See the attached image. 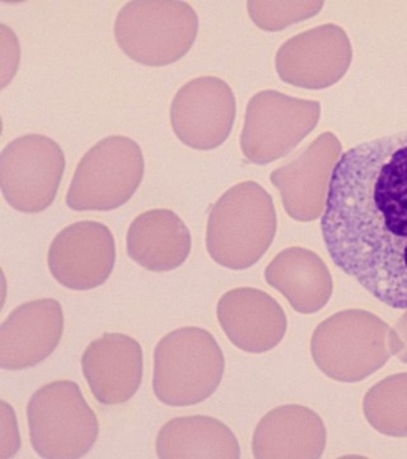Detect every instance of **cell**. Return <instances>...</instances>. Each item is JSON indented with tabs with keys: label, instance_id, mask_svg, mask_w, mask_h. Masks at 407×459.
<instances>
[{
	"label": "cell",
	"instance_id": "5",
	"mask_svg": "<svg viewBox=\"0 0 407 459\" xmlns=\"http://www.w3.org/2000/svg\"><path fill=\"white\" fill-rule=\"evenodd\" d=\"M199 16L176 0H134L114 20L117 45L131 59L147 66H165L182 59L194 47Z\"/></svg>",
	"mask_w": 407,
	"mask_h": 459
},
{
	"label": "cell",
	"instance_id": "13",
	"mask_svg": "<svg viewBox=\"0 0 407 459\" xmlns=\"http://www.w3.org/2000/svg\"><path fill=\"white\" fill-rule=\"evenodd\" d=\"M342 142L333 132L319 134L297 159L270 174L289 217L298 222L318 220L325 211L328 184L342 156Z\"/></svg>",
	"mask_w": 407,
	"mask_h": 459
},
{
	"label": "cell",
	"instance_id": "23",
	"mask_svg": "<svg viewBox=\"0 0 407 459\" xmlns=\"http://www.w3.org/2000/svg\"><path fill=\"white\" fill-rule=\"evenodd\" d=\"M21 448L16 411L5 402L0 401V458H13Z\"/></svg>",
	"mask_w": 407,
	"mask_h": 459
},
{
	"label": "cell",
	"instance_id": "20",
	"mask_svg": "<svg viewBox=\"0 0 407 459\" xmlns=\"http://www.w3.org/2000/svg\"><path fill=\"white\" fill-rule=\"evenodd\" d=\"M158 458H240L236 435L210 416H185L165 422L157 435Z\"/></svg>",
	"mask_w": 407,
	"mask_h": 459
},
{
	"label": "cell",
	"instance_id": "15",
	"mask_svg": "<svg viewBox=\"0 0 407 459\" xmlns=\"http://www.w3.org/2000/svg\"><path fill=\"white\" fill-rule=\"evenodd\" d=\"M81 362L89 391L105 406L131 401L143 382V349L129 334L113 332L92 341Z\"/></svg>",
	"mask_w": 407,
	"mask_h": 459
},
{
	"label": "cell",
	"instance_id": "4",
	"mask_svg": "<svg viewBox=\"0 0 407 459\" xmlns=\"http://www.w3.org/2000/svg\"><path fill=\"white\" fill-rule=\"evenodd\" d=\"M394 331L375 314L345 310L326 319L310 341L313 360L325 376L358 383L394 355Z\"/></svg>",
	"mask_w": 407,
	"mask_h": 459
},
{
	"label": "cell",
	"instance_id": "25",
	"mask_svg": "<svg viewBox=\"0 0 407 459\" xmlns=\"http://www.w3.org/2000/svg\"><path fill=\"white\" fill-rule=\"evenodd\" d=\"M396 334V356L403 364H407V312L403 314L394 328Z\"/></svg>",
	"mask_w": 407,
	"mask_h": 459
},
{
	"label": "cell",
	"instance_id": "6",
	"mask_svg": "<svg viewBox=\"0 0 407 459\" xmlns=\"http://www.w3.org/2000/svg\"><path fill=\"white\" fill-rule=\"evenodd\" d=\"M30 440L38 457H86L98 439L95 410L72 380H56L33 394L26 409Z\"/></svg>",
	"mask_w": 407,
	"mask_h": 459
},
{
	"label": "cell",
	"instance_id": "10",
	"mask_svg": "<svg viewBox=\"0 0 407 459\" xmlns=\"http://www.w3.org/2000/svg\"><path fill=\"white\" fill-rule=\"evenodd\" d=\"M236 114L231 86L222 78L204 75L183 84L172 100V131L192 150H216L231 135Z\"/></svg>",
	"mask_w": 407,
	"mask_h": 459
},
{
	"label": "cell",
	"instance_id": "19",
	"mask_svg": "<svg viewBox=\"0 0 407 459\" xmlns=\"http://www.w3.org/2000/svg\"><path fill=\"white\" fill-rule=\"evenodd\" d=\"M265 280L301 314L318 313L327 305L334 292L333 276L327 265L306 247L282 250L265 270Z\"/></svg>",
	"mask_w": 407,
	"mask_h": 459
},
{
	"label": "cell",
	"instance_id": "9",
	"mask_svg": "<svg viewBox=\"0 0 407 459\" xmlns=\"http://www.w3.org/2000/svg\"><path fill=\"white\" fill-rule=\"evenodd\" d=\"M63 148L32 133L9 142L0 153V189L13 210L40 213L54 204L65 171Z\"/></svg>",
	"mask_w": 407,
	"mask_h": 459
},
{
	"label": "cell",
	"instance_id": "21",
	"mask_svg": "<svg viewBox=\"0 0 407 459\" xmlns=\"http://www.w3.org/2000/svg\"><path fill=\"white\" fill-rule=\"evenodd\" d=\"M364 415L387 437H407V373L386 377L367 392Z\"/></svg>",
	"mask_w": 407,
	"mask_h": 459
},
{
	"label": "cell",
	"instance_id": "16",
	"mask_svg": "<svg viewBox=\"0 0 407 459\" xmlns=\"http://www.w3.org/2000/svg\"><path fill=\"white\" fill-rule=\"evenodd\" d=\"M216 316L228 340L244 352L265 353L276 349L288 329L282 305L252 287L225 292L216 305Z\"/></svg>",
	"mask_w": 407,
	"mask_h": 459
},
{
	"label": "cell",
	"instance_id": "24",
	"mask_svg": "<svg viewBox=\"0 0 407 459\" xmlns=\"http://www.w3.org/2000/svg\"><path fill=\"white\" fill-rule=\"evenodd\" d=\"M2 32V89L11 82L16 74L20 62V45L17 36L7 26H0Z\"/></svg>",
	"mask_w": 407,
	"mask_h": 459
},
{
	"label": "cell",
	"instance_id": "22",
	"mask_svg": "<svg viewBox=\"0 0 407 459\" xmlns=\"http://www.w3.org/2000/svg\"><path fill=\"white\" fill-rule=\"evenodd\" d=\"M324 2H247L252 22L267 32L282 31L293 23L315 17Z\"/></svg>",
	"mask_w": 407,
	"mask_h": 459
},
{
	"label": "cell",
	"instance_id": "18",
	"mask_svg": "<svg viewBox=\"0 0 407 459\" xmlns=\"http://www.w3.org/2000/svg\"><path fill=\"white\" fill-rule=\"evenodd\" d=\"M326 446V429L318 413L300 404L267 412L252 439L255 458H318Z\"/></svg>",
	"mask_w": 407,
	"mask_h": 459
},
{
	"label": "cell",
	"instance_id": "12",
	"mask_svg": "<svg viewBox=\"0 0 407 459\" xmlns=\"http://www.w3.org/2000/svg\"><path fill=\"white\" fill-rule=\"evenodd\" d=\"M116 263V241L110 228L98 221H78L54 238L47 265L66 289L89 291L104 285Z\"/></svg>",
	"mask_w": 407,
	"mask_h": 459
},
{
	"label": "cell",
	"instance_id": "3",
	"mask_svg": "<svg viewBox=\"0 0 407 459\" xmlns=\"http://www.w3.org/2000/svg\"><path fill=\"white\" fill-rule=\"evenodd\" d=\"M225 369V355L210 332L174 329L157 343L153 394L165 406H194L212 397Z\"/></svg>",
	"mask_w": 407,
	"mask_h": 459
},
{
	"label": "cell",
	"instance_id": "11",
	"mask_svg": "<svg viewBox=\"0 0 407 459\" xmlns=\"http://www.w3.org/2000/svg\"><path fill=\"white\" fill-rule=\"evenodd\" d=\"M348 33L335 23L307 30L288 39L276 51V68L283 82L306 90H325L351 68Z\"/></svg>",
	"mask_w": 407,
	"mask_h": 459
},
{
	"label": "cell",
	"instance_id": "8",
	"mask_svg": "<svg viewBox=\"0 0 407 459\" xmlns=\"http://www.w3.org/2000/svg\"><path fill=\"white\" fill-rule=\"evenodd\" d=\"M321 117V102L264 90L250 99L240 146L251 164L267 165L292 152Z\"/></svg>",
	"mask_w": 407,
	"mask_h": 459
},
{
	"label": "cell",
	"instance_id": "1",
	"mask_svg": "<svg viewBox=\"0 0 407 459\" xmlns=\"http://www.w3.org/2000/svg\"><path fill=\"white\" fill-rule=\"evenodd\" d=\"M321 231L336 267L381 303L407 309V131L340 156Z\"/></svg>",
	"mask_w": 407,
	"mask_h": 459
},
{
	"label": "cell",
	"instance_id": "17",
	"mask_svg": "<svg viewBox=\"0 0 407 459\" xmlns=\"http://www.w3.org/2000/svg\"><path fill=\"white\" fill-rule=\"evenodd\" d=\"M192 240L179 214L167 208L146 211L135 217L126 234V253L150 272H170L188 261Z\"/></svg>",
	"mask_w": 407,
	"mask_h": 459
},
{
	"label": "cell",
	"instance_id": "14",
	"mask_svg": "<svg viewBox=\"0 0 407 459\" xmlns=\"http://www.w3.org/2000/svg\"><path fill=\"white\" fill-rule=\"evenodd\" d=\"M64 312L55 299L17 307L0 325V368L25 370L47 360L64 333Z\"/></svg>",
	"mask_w": 407,
	"mask_h": 459
},
{
	"label": "cell",
	"instance_id": "7",
	"mask_svg": "<svg viewBox=\"0 0 407 459\" xmlns=\"http://www.w3.org/2000/svg\"><path fill=\"white\" fill-rule=\"evenodd\" d=\"M146 171L143 151L129 137L111 135L89 148L78 162L65 204L77 212H108L128 204Z\"/></svg>",
	"mask_w": 407,
	"mask_h": 459
},
{
	"label": "cell",
	"instance_id": "2",
	"mask_svg": "<svg viewBox=\"0 0 407 459\" xmlns=\"http://www.w3.org/2000/svg\"><path fill=\"white\" fill-rule=\"evenodd\" d=\"M277 214L273 197L256 181L229 188L208 217L207 250L216 264L243 271L259 263L276 238Z\"/></svg>",
	"mask_w": 407,
	"mask_h": 459
}]
</instances>
